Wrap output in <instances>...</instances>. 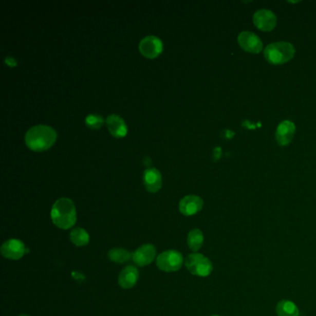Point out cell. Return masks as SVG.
I'll list each match as a JSON object with an SVG mask.
<instances>
[{
	"label": "cell",
	"instance_id": "obj_1",
	"mask_svg": "<svg viewBox=\"0 0 316 316\" xmlns=\"http://www.w3.org/2000/svg\"><path fill=\"white\" fill-rule=\"evenodd\" d=\"M57 139V133L47 125H35L30 128L25 135V144L33 151L48 150Z\"/></svg>",
	"mask_w": 316,
	"mask_h": 316
},
{
	"label": "cell",
	"instance_id": "obj_2",
	"mask_svg": "<svg viewBox=\"0 0 316 316\" xmlns=\"http://www.w3.org/2000/svg\"><path fill=\"white\" fill-rule=\"evenodd\" d=\"M50 216L53 224L59 228L63 230L71 228L76 222L75 203L70 198H59L52 206Z\"/></svg>",
	"mask_w": 316,
	"mask_h": 316
},
{
	"label": "cell",
	"instance_id": "obj_3",
	"mask_svg": "<svg viewBox=\"0 0 316 316\" xmlns=\"http://www.w3.org/2000/svg\"><path fill=\"white\" fill-rule=\"evenodd\" d=\"M265 60L274 65H282L291 61L295 55V47L288 42H275L265 47Z\"/></svg>",
	"mask_w": 316,
	"mask_h": 316
},
{
	"label": "cell",
	"instance_id": "obj_4",
	"mask_svg": "<svg viewBox=\"0 0 316 316\" xmlns=\"http://www.w3.org/2000/svg\"><path fill=\"white\" fill-rule=\"evenodd\" d=\"M184 265L190 274L206 277L213 273V263L200 253H192L187 257Z\"/></svg>",
	"mask_w": 316,
	"mask_h": 316
},
{
	"label": "cell",
	"instance_id": "obj_5",
	"mask_svg": "<svg viewBox=\"0 0 316 316\" xmlns=\"http://www.w3.org/2000/svg\"><path fill=\"white\" fill-rule=\"evenodd\" d=\"M157 266L164 272H176L184 264L183 255L177 250H166L157 257Z\"/></svg>",
	"mask_w": 316,
	"mask_h": 316
},
{
	"label": "cell",
	"instance_id": "obj_6",
	"mask_svg": "<svg viewBox=\"0 0 316 316\" xmlns=\"http://www.w3.org/2000/svg\"><path fill=\"white\" fill-rule=\"evenodd\" d=\"M277 18L273 11L259 10L253 15V24L257 28L264 32H271L276 26Z\"/></svg>",
	"mask_w": 316,
	"mask_h": 316
},
{
	"label": "cell",
	"instance_id": "obj_7",
	"mask_svg": "<svg viewBox=\"0 0 316 316\" xmlns=\"http://www.w3.org/2000/svg\"><path fill=\"white\" fill-rule=\"evenodd\" d=\"M237 42L242 49L253 54H258L263 51L264 48L263 42L259 36L256 35L254 33L248 31H244L238 34Z\"/></svg>",
	"mask_w": 316,
	"mask_h": 316
},
{
	"label": "cell",
	"instance_id": "obj_8",
	"mask_svg": "<svg viewBox=\"0 0 316 316\" xmlns=\"http://www.w3.org/2000/svg\"><path fill=\"white\" fill-rule=\"evenodd\" d=\"M139 51L144 57L155 59L162 51V43L159 38L153 35L146 36L139 43Z\"/></svg>",
	"mask_w": 316,
	"mask_h": 316
},
{
	"label": "cell",
	"instance_id": "obj_9",
	"mask_svg": "<svg viewBox=\"0 0 316 316\" xmlns=\"http://www.w3.org/2000/svg\"><path fill=\"white\" fill-rule=\"evenodd\" d=\"M28 251L23 241L15 238L6 241L1 247V254L7 259H21Z\"/></svg>",
	"mask_w": 316,
	"mask_h": 316
},
{
	"label": "cell",
	"instance_id": "obj_10",
	"mask_svg": "<svg viewBox=\"0 0 316 316\" xmlns=\"http://www.w3.org/2000/svg\"><path fill=\"white\" fill-rule=\"evenodd\" d=\"M295 132H296L295 123L289 120L283 121L282 123H279L275 131L276 143L279 146H288V144L292 141Z\"/></svg>",
	"mask_w": 316,
	"mask_h": 316
},
{
	"label": "cell",
	"instance_id": "obj_11",
	"mask_svg": "<svg viewBox=\"0 0 316 316\" xmlns=\"http://www.w3.org/2000/svg\"><path fill=\"white\" fill-rule=\"evenodd\" d=\"M203 207L202 198L196 195H189L180 200V213L185 216H191L201 211Z\"/></svg>",
	"mask_w": 316,
	"mask_h": 316
},
{
	"label": "cell",
	"instance_id": "obj_12",
	"mask_svg": "<svg viewBox=\"0 0 316 316\" xmlns=\"http://www.w3.org/2000/svg\"><path fill=\"white\" fill-rule=\"evenodd\" d=\"M156 248L151 244L141 246L133 253L134 263L138 266L151 265L156 258Z\"/></svg>",
	"mask_w": 316,
	"mask_h": 316
},
{
	"label": "cell",
	"instance_id": "obj_13",
	"mask_svg": "<svg viewBox=\"0 0 316 316\" xmlns=\"http://www.w3.org/2000/svg\"><path fill=\"white\" fill-rule=\"evenodd\" d=\"M138 278V270L133 265H128L125 268H123L121 274H119L118 283L121 288L129 289L136 286Z\"/></svg>",
	"mask_w": 316,
	"mask_h": 316
},
{
	"label": "cell",
	"instance_id": "obj_14",
	"mask_svg": "<svg viewBox=\"0 0 316 316\" xmlns=\"http://www.w3.org/2000/svg\"><path fill=\"white\" fill-rule=\"evenodd\" d=\"M143 181L146 189L151 193L158 192L161 188V175L159 170L154 168L146 169L144 172Z\"/></svg>",
	"mask_w": 316,
	"mask_h": 316
},
{
	"label": "cell",
	"instance_id": "obj_15",
	"mask_svg": "<svg viewBox=\"0 0 316 316\" xmlns=\"http://www.w3.org/2000/svg\"><path fill=\"white\" fill-rule=\"evenodd\" d=\"M106 123L109 128V131L114 137H123L127 134V126L123 119L117 114H111L108 116Z\"/></svg>",
	"mask_w": 316,
	"mask_h": 316
},
{
	"label": "cell",
	"instance_id": "obj_16",
	"mask_svg": "<svg viewBox=\"0 0 316 316\" xmlns=\"http://www.w3.org/2000/svg\"><path fill=\"white\" fill-rule=\"evenodd\" d=\"M275 311L277 316H300L297 305L288 300H282L277 303Z\"/></svg>",
	"mask_w": 316,
	"mask_h": 316
},
{
	"label": "cell",
	"instance_id": "obj_17",
	"mask_svg": "<svg viewBox=\"0 0 316 316\" xmlns=\"http://www.w3.org/2000/svg\"><path fill=\"white\" fill-rule=\"evenodd\" d=\"M203 242H204V236L201 230L193 229L189 232L188 236V245L190 250L197 252L202 247Z\"/></svg>",
	"mask_w": 316,
	"mask_h": 316
},
{
	"label": "cell",
	"instance_id": "obj_18",
	"mask_svg": "<svg viewBox=\"0 0 316 316\" xmlns=\"http://www.w3.org/2000/svg\"><path fill=\"white\" fill-rule=\"evenodd\" d=\"M108 257L114 263L123 264L131 259L133 254L129 250L123 249V248H115V249L109 250Z\"/></svg>",
	"mask_w": 316,
	"mask_h": 316
},
{
	"label": "cell",
	"instance_id": "obj_19",
	"mask_svg": "<svg viewBox=\"0 0 316 316\" xmlns=\"http://www.w3.org/2000/svg\"><path fill=\"white\" fill-rule=\"evenodd\" d=\"M70 238H71V242L77 247H84V246L87 245L90 239L88 233L85 231V229L80 228V227L75 228L71 232Z\"/></svg>",
	"mask_w": 316,
	"mask_h": 316
},
{
	"label": "cell",
	"instance_id": "obj_20",
	"mask_svg": "<svg viewBox=\"0 0 316 316\" xmlns=\"http://www.w3.org/2000/svg\"><path fill=\"white\" fill-rule=\"evenodd\" d=\"M103 123V118L98 114H89L85 119V123L87 127L91 128V129H99L102 126Z\"/></svg>",
	"mask_w": 316,
	"mask_h": 316
},
{
	"label": "cell",
	"instance_id": "obj_21",
	"mask_svg": "<svg viewBox=\"0 0 316 316\" xmlns=\"http://www.w3.org/2000/svg\"><path fill=\"white\" fill-rule=\"evenodd\" d=\"M222 156V150L221 147H215L213 151V157H214V161H217Z\"/></svg>",
	"mask_w": 316,
	"mask_h": 316
},
{
	"label": "cell",
	"instance_id": "obj_22",
	"mask_svg": "<svg viewBox=\"0 0 316 316\" xmlns=\"http://www.w3.org/2000/svg\"><path fill=\"white\" fill-rule=\"evenodd\" d=\"M225 133L226 135H222V137L227 139H231L232 137L235 136V133L232 132L230 130H225Z\"/></svg>",
	"mask_w": 316,
	"mask_h": 316
},
{
	"label": "cell",
	"instance_id": "obj_23",
	"mask_svg": "<svg viewBox=\"0 0 316 316\" xmlns=\"http://www.w3.org/2000/svg\"><path fill=\"white\" fill-rule=\"evenodd\" d=\"M6 63L10 67L16 66V61L12 58H7L6 59Z\"/></svg>",
	"mask_w": 316,
	"mask_h": 316
},
{
	"label": "cell",
	"instance_id": "obj_24",
	"mask_svg": "<svg viewBox=\"0 0 316 316\" xmlns=\"http://www.w3.org/2000/svg\"><path fill=\"white\" fill-rule=\"evenodd\" d=\"M144 162H145V164H146V165H150V164H151V159H150V158H147V157H146V158H145V160H144Z\"/></svg>",
	"mask_w": 316,
	"mask_h": 316
},
{
	"label": "cell",
	"instance_id": "obj_25",
	"mask_svg": "<svg viewBox=\"0 0 316 316\" xmlns=\"http://www.w3.org/2000/svg\"><path fill=\"white\" fill-rule=\"evenodd\" d=\"M19 316H29V315H27V314H21V315H19Z\"/></svg>",
	"mask_w": 316,
	"mask_h": 316
},
{
	"label": "cell",
	"instance_id": "obj_26",
	"mask_svg": "<svg viewBox=\"0 0 316 316\" xmlns=\"http://www.w3.org/2000/svg\"><path fill=\"white\" fill-rule=\"evenodd\" d=\"M212 316H220V315H212Z\"/></svg>",
	"mask_w": 316,
	"mask_h": 316
}]
</instances>
